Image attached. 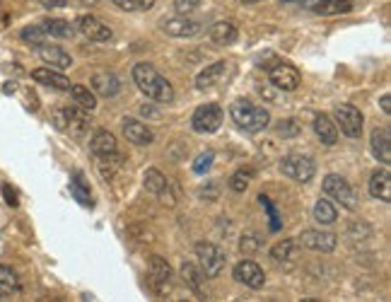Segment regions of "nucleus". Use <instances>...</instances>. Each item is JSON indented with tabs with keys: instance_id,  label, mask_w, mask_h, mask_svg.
Returning a JSON list of instances; mask_svg holds the SVG:
<instances>
[{
	"instance_id": "f257e3e1",
	"label": "nucleus",
	"mask_w": 391,
	"mask_h": 302,
	"mask_svg": "<svg viewBox=\"0 0 391 302\" xmlns=\"http://www.w3.org/2000/svg\"><path fill=\"white\" fill-rule=\"evenodd\" d=\"M130 76H133V82L138 85V90L143 92L145 97H150V100L162 102V104H169L174 100L172 82H169L157 68L150 66V63H138V66H133Z\"/></svg>"
},
{
	"instance_id": "f03ea898",
	"label": "nucleus",
	"mask_w": 391,
	"mask_h": 302,
	"mask_svg": "<svg viewBox=\"0 0 391 302\" xmlns=\"http://www.w3.org/2000/svg\"><path fill=\"white\" fill-rule=\"evenodd\" d=\"M229 116H232V121L247 133H259L270 123L268 109L257 107V104H252L249 100L234 102L232 107H229Z\"/></svg>"
},
{
	"instance_id": "7ed1b4c3",
	"label": "nucleus",
	"mask_w": 391,
	"mask_h": 302,
	"mask_svg": "<svg viewBox=\"0 0 391 302\" xmlns=\"http://www.w3.org/2000/svg\"><path fill=\"white\" fill-rule=\"evenodd\" d=\"M196 256L200 261V271L205 278H218L225 269V251L213 242H198L196 245Z\"/></svg>"
},
{
	"instance_id": "20e7f679",
	"label": "nucleus",
	"mask_w": 391,
	"mask_h": 302,
	"mask_svg": "<svg viewBox=\"0 0 391 302\" xmlns=\"http://www.w3.org/2000/svg\"><path fill=\"white\" fill-rule=\"evenodd\" d=\"M53 123H56L58 131L68 133L70 138H82L87 131V116L80 107H65L53 112Z\"/></svg>"
},
{
	"instance_id": "39448f33",
	"label": "nucleus",
	"mask_w": 391,
	"mask_h": 302,
	"mask_svg": "<svg viewBox=\"0 0 391 302\" xmlns=\"http://www.w3.org/2000/svg\"><path fill=\"white\" fill-rule=\"evenodd\" d=\"M280 172L290 179L299 181V184H307V181L314 179L317 175V165H314L312 157L307 155H288L280 162Z\"/></svg>"
},
{
	"instance_id": "423d86ee",
	"label": "nucleus",
	"mask_w": 391,
	"mask_h": 302,
	"mask_svg": "<svg viewBox=\"0 0 391 302\" xmlns=\"http://www.w3.org/2000/svg\"><path fill=\"white\" fill-rule=\"evenodd\" d=\"M363 112L358 107H353V104H338L333 109L336 128H340L348 138H358L363 133Z\"/></svg>"
},
{
	"instance_id": "0eeeda50",
	"label": "nucleus",
	"mask_w": 391,
	"mask_h": 302,
	"mask_svg": "<svg viewBox=\"0 0 391 302\" xmlns=\"http://www.w3.org/2000/svg\"><path fill=\"white\" fill-rule=\"evenodd\" d=\"M148 278L150 285L157 295H167L172 290V266L167 264V259L162 256H150L148 261Z\"/></svg>"
},
{
	"instance_id": "6e6552de",
	"label": "nucleus",
	"mask_w": 391,
	"mask_h": 302,
	"mask_svg": "<svg viewBox=\"0 0 391 302\" xmlns=\"http://www.w3.org/2000/svg\"><path fill=\"white\" fill-rule=\"evenodd\" d=\"M324 194L331 196L333 201H338L340 206L348 208V211H355V206H358V199H355L353 186H350L340 175H329V177H326V179H324Z\"/></svg>"
},
{
	"instance_id": "1a4fd4ad",
	"label": "nucleus",
	"mask_w": 391,
	"mask_h": 302,
	"mask_svg": "<svg viewBox=\"0 0 391 302\" xmlns=\"http://www.w3.org/2000/svg\"><path fill=\"white\" fill-rule=\"evenodd\" d=\"M223 123V109L220 104H200L191 116V126L198 133H215Z\"/></svg>"
},
{
	"instance_id": "9d476101",
	"label": "nucleus",
	"mask_w": 391,
	"mask_h": 302,
	"mask_svg": "<svg viewBox=\"0 0 391 302\" xmlns=\"http://www.w3.org/2000/svg\"><path fill=\"white\" fill-rule=\"evenodd\" d=\"M75 29H78L82 37H87L89 42H109L114 37L112 27L107 22H102L94 15H82V17L75 19Z\"/></svg>"
},
{
	"instance_id": "9b49d317",
	"label": "nucleus",
	"mask_w": 391,
	"mask_h": 302,
	"mask_svg": "<svg viewBox=\"0 0 391 302\" xmlns=\"http://www.w3.org/2000/svg\"><path fill=\"white\" fill-rule=\"evenodd\" d=\"M302 82L297 68H293L290 63H278V66L270 68V85L278 87L283 92H295Z\"/></svg>"
},
{
	"instance_id": "f8f14e48",
	"label": "nucleus",
	"mask_w": 391,
	"mask_h": 302,
	"mask_svg": "<svg viewBox=\"0 0 391 302\" xmlns=\"http://www.w3.org/2000/svg\"><path fill=\"white\" fill-rule=\"evenodd\" d=\"M234 281L237 283H244L247 288H254V290H261L266 285V274L263 269H261L259 264H254V261H239L237 266H234L232 271Z\"/></svg>"
},
{
	"instance_id": "ddd939ff",
	"label": "nucleus",
	"mask_w": 391,
	"mask_h": 302,
	"mask_svg": "<svg viewBox=\"0 0 391 302\" xmlns=\"http://www.w3.org/2000/svg\"><path fill=\"white\" fill-rule=\"evenodd\" d=\"M297 245L307 247V249L324 251V254H329V251H333V249H336L338 240H336L333 232H324V230H304L302 235L297 237Z\"/></svg>"
},
{
	"instance_id": "4468645a",
	"label": "nucleus",
	"mask_w": 391,
	"mask_h": 302,
	"mask_svg": "<svg viewBox=\"0 0 391 302\" xmlns=\"http://www.w3.org/2000/svg\"><path fill=\"white\" fill-rule=\"evenodd\" d=\"M145 189L157 196V199H162L164 206H174V203H177V199H174V194H172V184H169V179L162 172H157V170L145 172Z\"/></svg>"
},
{
	"instance_id": "2eb2a0df",
	"label": "nucleus",
	"mask_w": 391,
	"mask_h": 302,
	"mask_svg": "<svg viewBox=\"0 0 391 302\" xmlns=\"http://www.w3.org/2000/svg\"><path fill=\"white\" fill-rule=\"evenodd\" d=\"M164 34L169 37H177V39H191L196 34H200V22L186 17V15H179V17H169L162 22Z\"/></svg>"
},
{
	"instance_id": "dca6fc26",
	"label": "nucleus",
	"mask_w": 391,
	"mask_h": 302,
	"mask_svg": "<svg viewBox=\"0 0 391 302\" xmlns=\"http://www.w3.org/2000/svg\"><path fill=\"white\" fill-rule=\"evenodd\" d=\"M39 56L46 63L49 68H58V71H68L73 66V58L68 51H63L61 46H51V44H39Z\"/></svg>"
},
{
	"instance_id": "f3484780",
	"label": "nucleus",
	"mask_w": 391,
	"mask_h": 302,
	"mask_svg": "<svg viewBox=\"0 0 391 302\" xmlns=\"http://www.w3.org/2000/svg\"><path fill=\"white\" fill-rule=\"evenodd\" d=\"M89 150H92L97 157H102V160H112L119 150L116 138H114L109 131H97L92 136V141H89Z\"/></svg>"
},
{
	"instance_id": "a211bd4d",
	"label": "nucleus",
	"mask_w": 391,
	"mask_h": 302,
	"mask_svg": "<svg viewBox=\"0 0 391 302\" xmlns=\"http://www.w3.org/2000/svg\"><path fill=\"white\" fill-rule=\"evenodd\" d=\"M123 136L130 143H135V145H150L155 141L153 131L143 121H138V118H123Z\"/></svg>"
},
{
	"instance_id": "6ab92c4d",
	"label": "nucleus",
	"mask_w": 391,
	"mask_h": 302,
	"mask_svg": "<svg viewBox=\"0 0 391 302\" xmlns=\"http://www.w3.org/2000/svg\"><path fill=\"white\" fill-rule=\"evenodd\" d=\"M367 189H370V196H372V199L389 203L391 201V175H389V170L374 172V175L370 177Z\"/></svg>"
},
{
	"instance_id": "aec40b11",
	"label": "nucleus",
	"mask_w": 391,
	"mask_h": 302,
	"mask_svg": "<svg viewBox=\"0 0 391 302\" xmlns=\"http://www.w3.org/2000/svg\"><path fill=\"white\" fill-rule=\"evenodd\" d=\"M32 78L39 82V85H46V87L63 90V92L70 90V85H73L63 73H56V71H51V68H37V71H32Z\"/></svg>"
},
{
	"instance_id": "412c9836",
	"label": "nucleus",
	"mask_w": 391,
	"mask_h": 302,
	"mask_svg": "<svg viewBox=\"0 0 391 302\" xmlns=\"http://www.w3.org/2000/svg\"><path fill=\"white\" fill-rule=\"evenodd\" d=\"M314 133H317L319 141L329 148L338 143V128H336L333 118H331L329 114H319V116L314 118Z\"/></svg>"
},
{
	"instance_id": "4be33fe9",
	"label": "nucleus",
	"mask_w": 391,
	"mask_h": 302,
	"mask_svg": "<svg viewBox=\"0 0 391 302\" xmlns=\"http://www.w3.org/2000/svg\"><path fill=\"white\" fill-rule=\"evenodd\" d=\"M370 143H372V152L379 157V162L389 165L391 162V133H389V128H374Z\"/></svg>"
},
{
	"instance_id": "5701e85b",
	"label": "nucleus",
	"mask_w": 391,
	"mask_h": 302,
	"mask_svg": "<svg viewBox=\"0 0 391 302\" xmlns=\"http://www.w3.org/2000/svg\"><path fill=\"white\" fill-rule=\"evenodd\" d=\"M92 90L102 97H114L121 90V80H119L114 73H97L92 78Z\"/></svg>"
},
{
	"instance_id": "b1692460",
	"label": "nucleus",
	"mask_w": 391,
	"mask_h": 302,
	"mask_svg": "<svg viewBox=\"0 0 391 302\" xmlns=\"http://www.w3.org/2000/svg\"><path fill=\"white\" fill-rule=\"evenodd\" d=\"M355 8V0H314L312 10L317 15L331 17V15H345Z\"/></svg>"
},
{
	"instance_id": "393cba45",
	"label": "nucleus",
	"mask_w": 391,
	"mask_h": 302,
	"mask_svg": "<svg viewBox=\"0 0 391 302\" xmlns=\"http://www.w3.org/2000/svg\"><path fill=\"white\" fill-rule=\"evenodd\" d=\"M225 76H227V63H225V61H218V63H213V66H208L203 73H200L198 78H196V85H198L200 90H205V87L220 85Z\"/></svg>"
},
{
	"instance_id": "a878e982",
	"label": "nucleus",
	"mask_w": 391,
	"mask_h": 302,
	"mask_svg": "<svg viewBox=\"0 0 391 302\" xmlns=\"http://www.w3.org/2000/svg\"><path fill=\"white\" fill-rule=\"evenodd\" d=\"M19 290H22V283H19L17 274L0 264V300L15 298V295H19Z\"/></svg>"
},
{
	"instance_id": "bb28decb",
	"label": "nucleus",
	"mask_w": 391,
	"mask_h": 302,
	"mask_svg": "<svg viewBox=\"0 0 391 302\" xmlns=\"http://www.w3.org/2000/svg\"><path fill=\"white\" fill-rule=\"evenodd\" d=\"M237 37H239V32L232 22H215L213 27H210V39H213L215 44H220V46H229V44L237 42Z\"/></svg>"
},
{
	"instance_id": "cd10ccee",
	"label": "nucleus",
	"mask_w": 391,
	"mask_h": 302,
	"mask_svg": "<svg viewBox=\"0 0 391 302\" xmlns=\"http://www.w3.org/2000/svg\"><path fill=\"white\" fill-rule=\"evenodd\" d=\"M70 95L75 100V107H80L82 112H94L97 109V97L89 87L85 85H70Z\"/></svg>"
},
{
	"instance_id": "c85d7f7f",
	"label": "nucleus",
	"mask_w": 391,
	"mask_h": 302,
	"mask_svg": "<svg viewBox=\"0 0 391 302\" xmlns=\"http://www.w3.org/2000/svg\"><path fill=\"white\" fill-rule=\"evenodd\" d=\"M182 278H184V283L193 290V293H200V285H203L205 276H203V271H200L198 266L191 264V261H184V264H182Z\"/></svg>"
},
{
	"instance_id": "c756f323",
	"label": "nucleus",
	"mask_w": 391,
	"mask_h": 302,
	"mask_svg": "<svg viewBox=\"0 0 391 302\" xmlns=\"http://www.w3.org/2000/svg\"><path fill=\"white\" fill-rule=\"evenodd\" d=\"M314 220L322 222V225H331V222L338 220V211H336V206L331 201L319 199L314 203Z\"/></svg>"
},
{
	"instance_id": "7c9ffc66",
	"label": "nucleus",
	"mask_w": 391,
	"mask_h": 302,
	"mask_svg": "<svg viewBox=\"0 0 391 302\" xmlns=\"http://www.w3.org/2000/svg\"><path fill=\"white\" fill-rule=\"evenodd\" d=\"M42 29L46 37H58V39H68L75 32V27H70V22H65V19H46V22H42Z\"/></svg>"
},
{
	"instance_id": "2f4dec72",
	"label": "nucleus",
	"mask_w": 391,
	"mask_h": 302,
	"mask_svg": "<svg viewBox=\"0 0 391 302\" xmlns=\"http://www.w3.org/2000/svg\"><path fill=\"white\" fill-rule=\"evenodd\" d=\"M295 254H297V240H283L270 249V256H273L275 261H288V259H293Z\"/></svg>"
},
{
	"instance_id": "473e14b6",
	"label": "nucleus",
	"mask_w": 391,
	"mask_h": 302,
	"mask_svg": "<svg viewBox=\"0 0 391 302\" xmlns=\"http://www.w3.org/2000/svg\"><path fill=\"white\" fill-rule=\"evenodd\" d=\"M254 179V172L252 170H239L237 175H232L229 179V189L237 191V194H244L249 189V181Z\"/></svg>"
},
{
	"instance_id": "72a5a7b5",
	"label": "nucleus",
	"mask_w": 391,
	"mask_h": 302,
	"mask_svg": "<svg viewBox=\"0 0 391 302\" xmlns=\"http://www.w3.org/2000/svg\"><path fill=\"white\" fill-rule=\"evenodd\" d=\"M70 191H73V196L78 199L82 206H89L92 208V196H89V191L85 189V181H82V175H75V181H70Z\"/></svg>"
},
{
	"instance_id": "f704fd0d",
	"label": "nucleus",
	"mask_w": 391,
	"mask_h": 302,
	"mask_svg": "<svg viewBox=\"0 0 391 302\" xmlns=\"http://www.w3.org/2000/svg\"><path fill=\"white\" fill-rule=\"evenodd\" d=\"M116 8L126 10V12H140V10H150L155 0H112Z\"/></svg>"
},
{
	"instance_id": "c9c22d12",
	"label": "nucleus",
	"mask_w": 391,
	"mask_h": 302,
	"mask_svg": "<svg viewBox=\"0 0 391 302\" xmlns=\"http://www.w3.org/2000/svg\"><path fill=\"white\" fill-rule=\"evenodd\" d=\"M44 37H46V34H44L42 24H37V27H27V29L22 32V39H24V42H32L34 46L44 44Z\"/></svg>"
},
{
	"instance_id": "e433bc0d",
	"label": "nucleus",
	"mask_w": 391,
	"mask_h": 302,
	"mask_svg": "<svg viewBox=\"0 0 391 302\" xmlns=\"http://www.w3.org/2000/svg\"><path fill=\"white\" fill-rule=\"evenodd\" d=\"M213 160H215L213 152H203V155H198V157H196V162H193V172H196V175H203V172H208L210 165H213Z\"/></svg>"
},
{
	"instance_id": "4c0bfd02",
	"label": "nucleus",
	"mask_w": 391,
	"mask_h": 302,
	"mask_svg": "<svg viewBox=\"0 0 391 302\" xmlns=\"http://www.w3.org/2000/svg\"><path fill=\"white\" fill-rule=\"evenodd\" d=\"M174 8H177L179 15H189L198 8V0H174Z\"/></svg>"
},
{
	"instance_id": "58836bf2",
	"label": "nucleus",
	"mask_w": 391,
	"mask_h": 302,
	"mask_svg": "<svg viewBox=\"0 0 391 302\" xmlns=\"http://www.w3.org/2000/svg\"><path fill=\"white\" fill-rule=\"evenodd\" d=\"M242 251H247V254H252V251H257L259 247H261V242L257 240L254 235H249V237H242Z\"/></svg>"
},
{
	"instance_id": "ea45409f",
	"label": "nucleus",
	"mask_w": 391,
	"mask_h": 302,
	"mask_svg": "<svg viewBox=\"0 0 391 302\" xmlns=\"http://www.w3.org/2000/svg\"><path fill=\"white\" fill-rule=\"evenodd\" d=\"M278 133L280 136H295V133H297V123H295L293 118H290V121H283V126L278 128Z\"/></svg>"
},
{
	"instance_id": "a19ab883",
	"label": "nucleus",
	"mask_w": 391,
	"mask_h": 302,
	"mask_svg": "<svg viewBox=\"0 0 391 302\" xmlns=\"http://www.w3.org/2000/svg\"><path fill=\"white\" fill-rule=\"evenodd\" d=\"M3 196H5V199H8V206H12V208H15V206H17V203H19V201H17V194H15V191L10 189L8 184L3 186Z\"/></svg>"
},
{
	"instance_id": "79ce46f5",
	"label": "nucleus",
	"mask_w": 391,
	"mask_h": 302,
	"mask_svg": "<svg viewBox=\"0 0 391 302\" xmlns=\"http://www.w3.org/2000/svg\"><path fill=\"white\" fill-rule=\"evenodd\" d=\"M283 5H297V8H312L314 0H280Z\"/></svg>"
},
{
	"instance_id": "37998d69",
	"label": "nucleus",
	"mask_w": 391,
	"mask_h": 302,
	"mask_svg": "<svg viewBox=\"0 0 391 302\" xmlns=\"http://www.w3.org/2000/svg\"><path fill=\"white\" fill-rule=\"evenodd\" d=\"M39 3H42L44 8H63L68 0H39Z\"/></svg>"
},
{
	"instance_id": "c03bdc74",
	"label": "nucleus",
	"mask_w": 391,
	"mask_h": 302,
	"mask_svg": "<svg viewBox=\"0 0 391 302\" xmlns=\"http://www.w3.org/2000/svg\"><path fill=\"white\" fill-rule=\"evenodd\" d=\"M382 112L391 114V97L389 95H382Z\"/></svg>"
},
{
	"instance_id": "a18cd8bd",
	"label": "nucleus",
	"mask_w": 391,
	"mask_h": 302,
	"mask_svg": "<svg viewBox=\"0 0 391 302\" xmlns=\"http://www.w3.org/2000/svg\"><path fill=\"white\" fill-rule=\"evenodd\" d=\"M237 3H242V5H252V3H261V0H237Z\"/></svg>"
},
{
	"instance_id": "49530a36",
	"label": "nucleus",
	"mask_w": 391,
	"mask_h": 302,
	"mask_svg": "<svg viewBox=\"0 0 391 302\" xmlns=\"http://www.w3.org/2000/svg\"><path fill=\"white\" fill-rule=\"evenodd\" d=\"M85 3H87V0H85ZM92 3H97V0H92Z\"/></svg>"
}]
</instances>
